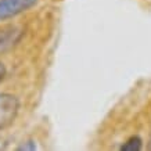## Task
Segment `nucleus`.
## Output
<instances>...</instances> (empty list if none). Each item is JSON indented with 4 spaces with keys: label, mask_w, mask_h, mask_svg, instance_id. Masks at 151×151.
Wrapping results in <instances>:
<instances>
[{
    "label": "nucleus",
    "mask_w": 151,
    "mask_h": 151,
    "mask_svg": "<svg viewBox=\"0 0 151 151\" xmlns=\"http://www.w3.org/2000/svg\"><path fill=\"white\" fill-rule=\"evenodd\" d=\"M19 111V100L14 94L0 93V130L13 125Z\"/></svg>",
    "instance_id": "f257e3e1"
},
{
    "label": "nucleus",
    "mask_w": 151,
    "mask_h": 151,
    "mask_svg": "<svg viewBox=\"0 0 151 151\" xmlns=\"http://www.w3.org/2000/svg\"><path fill=\"white\" fill-rule=\"evenodd\" d=\"M36 3L37 0H0V21L14 18L33 7Z\"/></svg>",
    "instance_id": "f03ea898"
},
{
    "label": "nucleus",
    "mask_w": 151,
    "mask_h": 151,
    "mask_svg": "<svg viewBox=\"0 0 151 151\" xmlns=\"http://www.w3.org/2000/svg\"><path fill=\"white\" fill-rule=\"evenodd\" d=\"M24 35V31L18 27H6L0 29V54L14 47Z\"/></svg>",
    "instance_id": "7ed1b4c3"
},
{
    "label": "nucleus",
    "mask_w": 151,
    "mask_h": 151,
    "mask_svg": "<svg viewBox=\"0 0 151 151\" xmlns=\"http://www.w3.org/2000/svg\"><path fill=\"white\" fill-rule=\"evenodd\" d=\"M143 147V142L139 136H132L130 139H128L126 142L121 146V150L122 151H139L142 150Z\"/></svg>",
    "instance_id": "20e7f679"
},
{
    "label": "nucleus",
    "mask_w": 151,
    "mask_h": 151,
    "mask_svg": "<svg viewBox=\"0 0 151 151\" xmlns=\"http://www.w3.org/2000/svg\"><path fill=\"white\" fill-rule=\"evenodd\" d=\"M36 148H37V146H36V142H35V140H28V142L22 143V144L18 147L19 151H28V150L33 151V150H36Z\"/></svg>",
    "instance_id": "39448f33"
},
{
    "label": "nucleus",
    "mask_w": 151,
    "mask_h": 151,
    "mask_svg": "<svg viewBox=\"0 0 151 151\" xmlns=\"http://www.w3.org/2000/svg\"><path fill=\"white\" fill-rule=\"evenodd\" d=\"M6 72H7V71H6V67H4L3 64H1V63H0V82H1V81L4 79Z\"/></svg>",
    "instance_id": "423d86ee"
}]
</instances>
